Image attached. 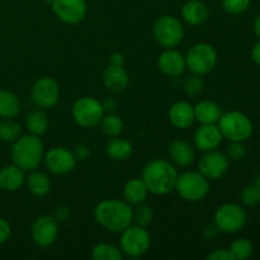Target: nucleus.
I'll use <instances>...</instances> for the list:
<instances>
[{
  "mask_svg": "<svg viewBox=\"0 0 260 260\" xmlns=\"http://www.w3.org/2000/svg\"><path fill=\"white\" fill-rule=\"evenodd\" d=\"M27 180V187L29 192L36 197H45L51 190V180L48 175L38 170H30Z\"/></svg>",
  "mask_w": 260,
  "mask_h": 260,
  "instance_id": "obj_25",
  "label": "nucleus"
},
{
  "mask_svg": "<svg viewBox=\"0 0 260 260\" xmlns=\"http://www.w3.org/2000/svg\"><path fill=\"white\" fill-rule=\"evenodd\" d=\"M103 106L93 96H83L78 99L73 107V117L79 126L93 128L101 123L104 116Z\"/></svg>",
  "mask_w": 260,
  "mask_h": 260,
  "instance_id": "obj_9",
  "label": "nucleus"
},
{
  "mask_svg": "<svg viewBox=\"0 0 260 260\" xmlns=\"http://www.w3.org/2000/svg\"><path fill=\"white\" fill-rule=\"evenodd\" d=\"M25 183L24 170L14 164L5 165L0 169V189L15 192Z\"/></svg>",
  "mask_w": 260,
  "mask_h": 260,
  "instance_id": "obj_20",
  "label": "nucleus"
},
{
  "mask_svg": "<svg viewBox=\"0 0 260 260\" xmlns=\"http://www.w3.org/2000/svg\"><path fill=\"white\" fill-rule=\"evenodd\" d=\"M182 17L189 25H201L210 17L208 7L201 0H189L182 8Z\"/></svg>",
  "mask_w": 260,
  "mask_h": 260,
  "instance_id": "obj_22",
  "label": "nucleus"
},
{
  "mask_svg": "<svg viewBox=\"0 0 260 260\" xmlns=\"http://www.w3.org/2000/svg\"><path fill=\"white\" fill-rule=\"evenodd\" d=\"M124 63V58L121 53H113L111 56V62L109 65H113V66H123Z\"/></svg>",
  "mask_w": 260,
  "mask_h": 260,
  "instance_id": "obj_43",
  "label": "nucleus"
},
{
  "mask_svg": "<svg viewBox=\"0 0 260 260\" xmlns=\"http://www.w3.org/2000/svg\"><path fill=\"white\" fill-rule=\"evenodd\" d=\"M215 223L220 233L235 234L245 226L246 212L241 206L235 203H226L216 211Z\"/></svg>",
  "mask_w": 260,
  "mask_h": 260,
  "instance_id": "obj_10",
  "label": "nucleus"
},
{
  "mask_svg": "<svg viewBox=\"0 0 260 260\" xmlns=\"http://www.w3.org/2000/svg\"><path fill=\"white\" fill-rule=\"evenodd\" d=\"M58 236L57 221L51 216H40L32 225V239L41 248H48Z\"/></svg>",
  "mask_w": 260,
  "mask_h": 260,
  "instance_id": "obj_15",
  "label": "nucleus"
},
{
  "mask_svg": "<svg viewBox=\"0 0 260 260\" xmlns=\"http://www.w3.org/2000/svg\"><path fill=\"white\" fill-rule=\"evenodd\" d=\"M245 154L246 147L240 141H231V144L228 146V150H226V156H228V159L234 160V161L241 160L245 156Z\"/></svg>",
  "mask_w": 260,
  "mask_h": 260,
  "instance_id": "obj_37",
  "label": "nucleus"
},
{
  "mask_svg": "<svg viewBox=\"0 0 260 260\" xmlns=\"http://www.w3.org/2000/svg\"><path fill=\"white\" fill-rule=\"evenodd\" d=\"M152 218H154V211L150 206L145 205L144 202L136 205V207L132 210V220H134L135 225L146 228L149 223H151Z\"/></svg>",
  "mask_w": 260,
  "mask_h": 260,
  "instance_id": "obj_32",
  "label": "nucleus"
},
{
  "mask_svg": "<svg viewBox=\"0 0 260 260\" xmlns=\"http://www.w3.org/2000/svg\"><path fill=\"white\" fill-rule=\"evenodd\" d=\"M185 65L189 71L197 75L210 74L217 65V52L210 43H196L188 50Z\"/></svg>",
  "mask_w": 260,
  "mask_h": 260,
  "instance_id": "obj_6",
  "label": "nucleus"
},
{
  "mask_svg": "<svg viewBox=\"0 0 260 260\" xmlns=\"http://www.w3.org/2000/svg\"><path fill=\"white\" fill-rule=\"evenodd\" d=\"M228 156L217 150L205 152L198 161V172L205 175L208 180L218 179L228 172Z\"/></svg>",
  "mask_w": 260,
  "mask_h": 260,
  "instance_id": "obj_14",
  "label": "nucleus"
},
{
  "mask_svg": "<svg viewBox=\"0 0 260 260\" xmlns=\"http://www.w3.org/2000/svg\"><path fill=\"white\" fill-rule=\"evenodd\" d=\"M218 233H220V230H218V228L216 226V223L215 225H208L206 226L205 230H203V236L207 239H212L215 238Z\"/></svg>",
  "mask_w": 260,
  "mask_h": 260,
  "instance_id": "obj_42",
  "label": "nucleus"
},
{
  "mask_svg": "<svg viewBox=\"0 0 260 260\" xmlns=\"http://www.w3.org/2000/svg\"><path fill=\"white\" fill-rule=\"evenodd\" d=\"M60 88L55 79L43 76L38 79L32 86V101L38 108L50 109L57 103Z\"/></svg>",
  "mask_w": 260,
  "mask_h": 260,
  "instance_id": "obj_11",
  "label": "nucleus"
},
{
  "mask_svg": "<svg viewBox=\"0 0 260 260\" xmlns=\"http://www.w3.org/2000/svg\"><path fill=\"white\" fill-rule=\"evenodd\" d=\"M241 202L245 206H254L260 202V192L255 184L244 188L241 192Z\"/></svg>",
  "mask_w": 260,
  "mask_h": 260,
  "instance_id": "obj_36",
  "label": "nucleus"
},
{
  "mask_svg": "<svg viewBox=\"0 0 260 260\" xmlns=\"http://www.w3.org/2000/svg\"><path fill=\"white\" fill-rule=\"evenodd\" d=\"M48 118L47 114L41 109H36L28 113L27 118H25V127L29 131V134L36 135V136H41V135L46 134L48 129Z\"/></svg>",
  "mask_w": 260,
  "mask_h": 260,
  "instance_id": "obj_28",
  "label": "nucleus"
},
{
  "mask_svg": "<svg viewBox=\"0 0 260 260\" xmlns=\"http://www.w3.org/2000/svg\"><path fill=\"white\" fill-rule=\"evenodd\" d=\"M69 216H70V210H69V207H66V206H60V207L56 208L53 218H55L56 221H65Z\"/></svg>",
  "mask_w": 260,
  "mask_h": 260,
  "instance_id": "obj_41",
  "label": "nucleus"
},
{
  "mask_svg": "<svg viewBox=\"0 0 260 260\" xmlns=\"http://www.w3.org/2000/svg\"><path fill=\"white\" fill-rule=\"evenodd\" d=\"M207 259L208 260H234L230 251L226 250V249H216L215 251L208 254Z\"/></svg>",
  "mask_w": 260,
  "mask_h": 260,
  "instance_id": "obj_39",
  "label": "nucleus"
},
{
  "mask_svg": "<svg viewBox=\"0 0 260 260\" xmlns=\"http://www.w3.org/2000/svg\"><path fill=\"white\" fill-rule=\"evenodd\" d=\"M250 3L251 0H221L223 10L233 15H238L246 12L248 8L250 7Z\"/></svg>",
  "mask_w": 260,
  "mask_h": 260,
  "instance_id": "obj_34",
  "label": "nucleus"
},
{
  "mask_svg": "<svg viewBox=\"0 0 260 260\" xmlns=\"http://www.w3.org/2000/svg\"><path fill=\"white\" fill-rule=\"evenodd\" d=\"M22 135V127L13 118L3 119L0 122V140L4 142H14Z\"/></svg>",
  "mask_w": 260,
  "mask_h": 260,
  "instance_id": "obj_31",
  "label": "nucleus"
},
{
  "mask_svg": "<svg viewBox=\"0 0 260 260\" xmlns=\"http://www.w3.org/2000/svg\"><path fill=\"white\" fill-rule=\"evenodd\" d=\"M91 258L94 260H122V250L112 244H98L91 251Z\"/></svg>",
  "mask_w": 260,
  "mask_h": 260,
  "instance_id": "obj_29",
  "label": "nucleus"
},
{
  "mask_svg": "<svg viewBox=\"0 0 260 260\" xmlns=\"http://www.w3.org/2000/svg\"><path fill=\"white\" fill-rule=\"evenodd\" d=\"M168 152L175 164L179 167H189L196 159V152L192 145L184 140H174L168 146Z\"/></svg>",
  "mask_w": 260,
  "mask_h": 260,
  "instance_id": "obj_21",
  "label": "nucleus"
},
{
  "mask_svg": "<svg viewBox=\"0 0 260 260\" xmlns=\"http://www.w3.org/2000/svg\"><path fill=\"white\" fill-rule=\"evenodd\" d=\"M102 106H103V109H104V112H109V113H111V112H113L114 109L117 108V104H116V102L113 101V99H106V101L103 102V103H102Z\"/></svg>",
  "mask_w": 260,
  "mask_h": 260,
  "instance_id": "obj_44",
  "label": "nucleus"
},
{
  "mask_svg": "<svg viewBox=\"0 0 260 260\" xmlns=\"http://www.w3.org/2000/svg\"><path fill=\"white\" fill-rule=\"evenodd\" d=\"M251 58H253L254 62L260 65V42L256 43L251 50Z\"/></svg>",
  "mask_w": 260,
  "mask_h": 260,
  "instance_id": "obj_45",
  "label": "nucleus"
},
{
  "mask_svg": "<svg viewBox=\"0 0 260 260\" xmlns=\"http://www.w3.org/2000/svg\"><path fill=\"white\" fill-rule=\"evenodd\" d=\"M147 194H149V189H147L145 182L142 179H137V178L128 180L123 188L124 201L131 206L145 202Z\"/></svg>",
  "mask_w": 260,
  "mask_h": 260,
  "instance_id": "obj_24",
  "label": "nucleus"
},
{
  "mask_svg": "<svg viewBox=\"0 0 260 260\" xmlns=\"http://www.w3.org/2000/svg\"><path fill=\"white\" fill-rule=\"evenodd\" d=\"M157 66L160 71L170 78H177L180 76L187 69L185 65V56H183L179 51L168 48L164 52L160 53L157 58Z\"/></svg>",
  "mask_w": 260,
  "mask_h": 260,
  "instance_id": "obj_17",
  "label": "nucleus"
},
{
  "mask_svg": "<svg viewBox=\"0 0 260 260\" xmlns=\"http://www.w3.org/2000/svg\"><path fill=\"white\" fill-rule=\"evenodd\" d=\"M221 114V108L215 102L201 101L194 106L196 121L201 124L217 123Z\"/></svg>",
  "mask_w": 260,
  "mask_h": 260,
  "instance_id": "obj_23",
  "label": "nucleus"
},
{
  "mask_svg": "<svg viewBox=\"0 0 260 260\" xmlns=\"http://www.w3.org/2000/svg\"><path fill=\"white\" fill-rule=\"evenodd\" d=\"M205 83H203L201 75L193 74L192 76L185 79L184 81V91L189 96H198L203 91Z\"/></svg>",
  "mask_w": 260,
  "mask_h": 260,
  "instance_id": "obj_35",
  "label": "nucleus"
},
{
  "mask_svg": "<svg viewBox=\"0 0 260 260\" xmlns=\"http://www.w3.org/2000/svg\"><path fill=\"white\" fill-rule=\"evenodd\" d=\"M255 185H256V187H258V189H259V192H260V173L258 174V177H256Z\"/></svg>",
  "mask_w": 260,
  "mask_h": 260,
  "instance_id": "obj_47",
  "label": "nucleus"
},
{
  "mask_svg": "<svg viewBox=\"0 0 260 260\" xmlns=\"http://www.w3.org/2000/svg\"><path fill=\"white\" fill-rule=\"evenodd\" d=\"M170 123L179 129H187L194 123V107L185 101H179L169 109Z\"/></svg>",
  "mask_w": 260,
  "mask_h": 260,
  "instance_id": "obj_18",
  "label": "nucleus"
},
{
  "mask_svg": "<svg viewBox=\"0 0 260 260\" xmlns=\"http://www.w3.org/2000/svg\"><path fill=\"white\" fill-rule=\"evenodd\" d=\"M51 5L56 17L68 24H78L86 14L85 0H52Z\"/></svg>",
  "mask_w": 260,
  "mask_h": 260,
  "instance_id": "obj_13",
  "label": "nucleus"
},
{
  "mask_svg": "<svg viewBox=\"0 0 260 260\" xmlns=\"http://www.w3.org/2000/svg\"><path fill=\"white\" fill-rule=\"evenodd\" d=\"M217 126L223 139L229 141L244 142L253 135V123L246 114L238 111H231L221 114Z\"/></svg>",
  "mask_w": 260,
  "mask_h": 260,
  "instance_id": "obj_4",
  "label": "nucleus"
},
{
  "mask_svg": "<svg viewBox=\"0 0 260 260\" xmlns=\"http://www.w3.org/2000/svg\"><path fill=\"white\" fill-rule=\"evenodd\" d=\"M45 147L40 136L36 135H20L12 145L10 159L12 162L24 172L37 169L42 162Z\"/></svg>",
  "mask_w": 260,
  "mask_h": 260,
  "instance_id": "obj_3",
  "label": "nucleus"
},
{
  "mask_svg": "<svg viewBox=\"0 0 260 260\" xmlns=\"http://www.w3.org/2000/svg\"><path fill=\"white\" fill-rule=\"evenodd\" d=\"M103 84L113 93H122L129 84V78L123 66L109 65L103 73Z\"/></svg>",
  "mask_w": 260,
  "mask_h": 260,
  "instance_id": "obj_19",
  "label": "nucleus"
},
{
  "mask_svg": "<svg viewBox=\"0 0 260 260\" xmlns=\"http://www.w3.org/2000/svg\"><path fill=\"white\" fill-rule=\"evenodd\" d=\"M152 32L156 42L167 48L175 47L184 38L183 24L173 15H162L157 18L154 23Z\"/></svg>",
  "mask_w": 260,
  "mask_h": 260,
  "instance_id": "obj_7",
  "label": "nucleus"
},
{
  "mask_svg": "<svg viewBox=\"0 0 260 260\" xmlns=\"http://www.w3.org/2000/svg\"><path fill=\"white\" fill-rule=\"evenodd\" d=\"M20 112V101L13 91L0 89V118H15Z\"/></svg>",
  "mask_w": 260,
  "mask_h": 260,
  "instance_id": "obj_26",
  "label": "nucleus"
},
{
  "mask_svg": "<svg viewBox=\"0 0 260 260\" xmlns=\"http://www.w3.org/2000/svg\"><path fill=\"white\" fill-rule=\"evenodd\" d=\"M175 190L188 202H200L210 193V182L200 172H187L178 175Z\"/></svg>",
  "mask_w": 260,
  "mask_h": 260,
  "instance_id": "obj_5",
  "label": "nucleus"
},
{
  "mask_svg": "<svg viewBox=\"0 0 260 260\" xmlns=\"http://www.w3.org/2000/svg\"><path fill=\"white\" fill-rule=\"evenodd\" d=\"M43 161L52 174L63 175L75 168L78 160L74 152L66 147H53L43 155Z\"/></svg>",
  "mask_w": 260,
  "mask_h": 260,
  "instance_id": "obj_12",
  "label": "nucleus"
},
{
  "mask_svg": "<svg viewBox=\"0 0 260 260\" xmlns=\"http://www.w3.org/2000/svg\"><path fill=\"white\" fill-rule=\"evenodd\" d=\"M121 234V240H119L121 250L127 256H131V258L142 256L150 249L151 238L146 229L142 226L131 225Z\"/></svg>",
  "mask_w": 260,
  "mask_h": 260,
  "instance_id": "obj_8",
  "label": "nucleus"
},
{
  "mask_svg": "<svg viewBox=\"0 0 260 260\" xmlns=\"http://www.w3.org/2000/svg\"><path fill=\"white\" fill-rule=\"evenodd\" d=\"M254 30H255L256 36L260 38V14L254 20Z\"/></svg>",
  "mask_w": 260,
  "mask_h": 260,
  "instance_id": "obj_46",
  "label": "nucleus"
},
{
  "mask_svg": "<svg viewBox=\"0 0 260 260\" xmlns=\"http://www.w3.org/2000/svg\"><path fill=\"white\" fill-rule=\"evenodd\" d=\"M106 151L111 159L116 160V161H126L131 157L132 152H134V146L129 141L119 139L117 136L108 142Z\"/></svg>",
  "mask_w": 260,
  "mask_h": 260,
  "instance_id": "obj_27",
  "label": "nucleus"
},
{
  "mask_svg": "<svg viewBox=\"0 0 260 260\" xmlns=\"http://www.w3.org/2000/svg\"><path fill=\"white\" fill-rule=\"evenodd\" d=\"M99 124H101V128L103 131V134L111 137L119 136L124 128L123 121L117 114L113 113H108L107 116H103V118H102Z\"/></svg>",
  "mask_w": 260,
  "mask_h": 260,
  "instance_id": "obj_30",
  "label": "nucleus"
},
{
  "mask_svg": "<svg viewBox=\"0 0 260 260\" xmlns=\"http://www.w3.org/2000/svg\"><path fill=\"white\" fill-rule=\"evenodd\" d=\"M229 251L233 255L234 260H243L250 258L251 254H253V245L249 240L246 239H238V240L234 241L230 245Z\"/></svg>",
  "mask_w": 260,
  "mask_h": 260,
  "instance_id": "obj_33",
  "label": "nucleus"
},
{
  "mask_svg": "<svg viewBox=\"0 0 260 260\" xmlns=\"http://www.w3.org/2000/svg\"><path fill=\"white\" fill-rule=\"evenodd\" d=\"M74 155H75L76 160H85L90 155V150L86 145H78L74 150Z\"/></svg>",
  "mask_w": 260,
  "mask_h": 260,
  "instance_id": "obj_40",
  "label": "nucleus"
},
{
  "mask_svg": "<svg viewBox=\"0 0 260 260\" xmlns=\"http://www.w3.org/2000/svg\"><path fill=\"white\" fill-rule=\"evenodd\" d=\"M12 235V228L5 218L0 217V245L7 243Z\"/></svg>",
  "mask_w": 260,
  "mask_h": 260,
  "instance_id": "obj_38",
  "label": "nucleus"
},
{
  "mask_svg": "<svg viewBox=\"0 0 260 260\" xmlns=\"http://www.w3.org/2000/svg\"><path fill=\"white\" fill-rule=\"evenodd\" d=\"M222 139V134L216 123L201 124L194 134V145L200 151H212L220 146Z\"/></svg>",
  "mask_w": 260,
  "mask_h": 260,
  "instance_id": "obj_16",
  "label": "nucleus"
},
{
  "mask_svg": "<svg viewBox=\"0 0 260 260\" xmlns=\"http://www.w3.org/2000/svg\"><path fill=\"white\" fill-rule=\"evenodd\" d=\"M178 175L174 165L162 159L151 160L142 170V180L155 196H167L175 190Z\"/></svg>",
  "mask_w": 260,
  "mask_h": 260,
  "instance_id": "obj_2",
  "label": "nucleus"
},
{
  "mask_svg": "<svg viewBox=\"0 0 260 260\" xmlns=\"http://www.w3.org/2000/svg\"><path fill=\"white\" fill-rule=\"evenodd\" d=\"M95 221L106 230L121 234L132 225V208L126 201L104 200L94 210Z\"/></svg>",
  "mask_w": 260,
  "mask_h": 260,
  "instance_id": "obj_1",
  "label": "nucleus"
}]
</instances>
